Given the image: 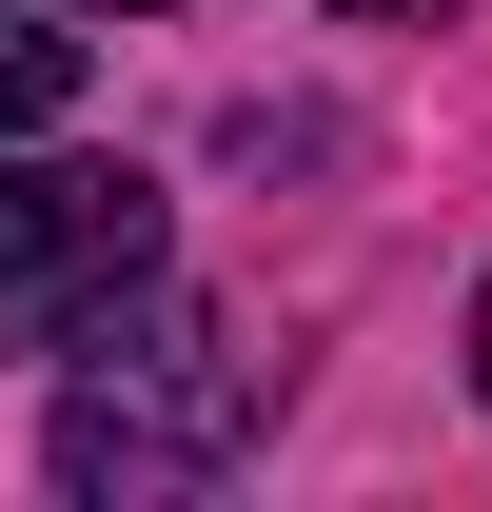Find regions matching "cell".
I'll use <instances>...</instances> for the list:
<instances>
[{
	"mask_svg": "<svg viewBox=\"0 0 492 512\" xmlns=\"http://www.w3.org/2000/svg\"><path fill=\"white\" fill-rule=\"evenodd\" d=\"M256 355L197 296H119V316L79 335V375H60V414H40V473H60L79 512H158V493H217L237 473V434H256Z\"/></svg>",
	"mask_w": 492,
	"mask_h": 512,
	"instance_id": "1",
	"label": "cell"
},
{
	"mask_svg": "<svg viewBox=\"0 0 492 512\" xmlns=\"http://www.w3.org/2000/svg\"><path fill=\"white\" fill-rule=\"evenodd\" d=\"M158 178L138 158H0V355H79V335L158 296Z\"/></svg>",
	"mask_w": 492,
	"mask_h": 512,
	"instance_id": "2",
	"label": "cell"
},
{
	"mask_svg": "<svg viewBox=\"0 0 492 512\" xmlns=\"http://www.w3.org/2000/svg\"><path fill=\"white\" fill-rule=\"evenodd\" d=\"M60 119H79V40L40 0H0V138H60Z\"/></svg>",
	"mask_w": 492,
	"mask_h": 512,
	"instance_id": "3",
	"label": "cell"
},
{
	"mask_svg": "<svg viewBox=\"0 0 492 512\" xmlns=\"http://www.w3.org/2000/svg\"><path fill=\"white\" fill-rule=\"evenodd\" d=\"M335 20H433V0H335Z\"/></svg>",
	"mask_w": 492,
	"mask_h": 512,
	"instance_id": "4",
	"label": "cell"
},
{
	"mask_svg": "<svg viewBox=\"0 0 492 512\" xmlns=\"http://www.w3.org/2000/svg\"><path fill=\"white\" fill-rule=\"evenodd\" d=\"M473 394H492V296H473Z\"/></svg>",
	"mask_w": 492,
	"mask_h": 512,
	"instance_id": "5",
	"label": "cell"
},
{
	"mask_svg": "<svg viewBox=\"0 0 492 512\" xmlns=\"http://www.w3.org/2000/svg\"><path fill=\"white\" fill-rule=\"evenodd\" d=\"M99 20H158V0H99Z\"/></svg>",
	"mask_w": 492,
	"mask_h": 512,
	"instance_id": "6",
	"label": "cell"
}]
</instances>
